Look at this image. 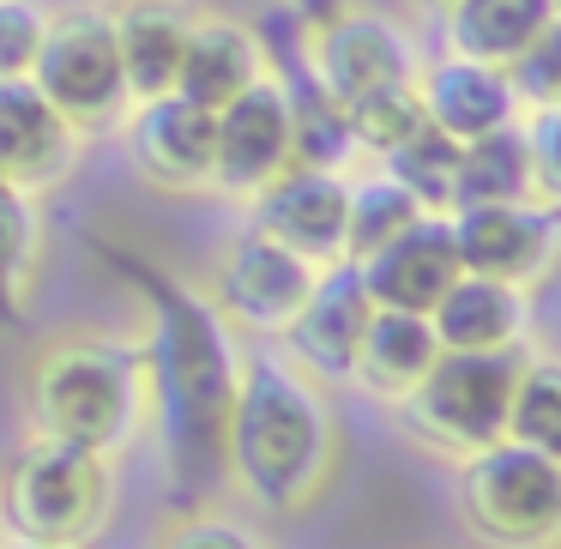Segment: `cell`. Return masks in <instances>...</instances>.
Wrapping results in <instances>:
<instances>
[{"label": "cell", "instance_id": "obj_22", "mask_svg": "<svg viewBox=\"0 0 561 549\" xmlns=\"http://www.w3.org/2000/svg\"><path fill=\"white\" fill-rule=\"evenodd\" d=\"M549 0H447L440 31L453 55H471L489 67H513L549 25Z\"/></svg>", "mask_w": 561, "mask_h": 549}, {"label": "cell", "instance_id": "obj_34", "mask_svg": "<svg viewBox=\"0 0 561 549\" xmlns=\"http://www.w3.org/2000/svg\"><path fill=\"white\" fill-rule=\"evenodd\" d=\"M423 7H435V13H440V7H447V0H423Z\"/></svg>", "mask_w": 561, "mask_h": 549}, {"label": "cell", "instance_id": "obj_14", "mask_svg": "<svg viewBox=\"0 0 561 549\" xmlns=\"http://www.w3.org/2000/svg\"><path fill=\"white\" fill-rule=\"evenodd\" d=\"M368 320H375V296H368L356 260H332V266L314 272V290H308L302 314L290 320V332L278 344L314 380H351Z\"/></svg>", "mask_w": 561, "mask_h": 549}, {"label": "cell", "instance_id": "obj_27", "mask_svg": "<svg viewBox=\"0 0 561 549\" xmlns=\"http://www.w3.org/2000/svg\"><path fill=\"white\" fill-rule=\"evenodd\" d=\"M453 163H459V139H447L440 127H416L411 139L380 158V170L392 175L399 187H411L423 199V211H453Z\"/></svg>", "mask_w": 561, "mask_h": 549}, {"label": "cell", "instance_id": "obj_25", "mask_svg": "<svg viewBox=\"0 0 561 549\" xmlns=\"http://www.w3.org/2000/svg\"><path fill=\"white\" fill-rule=\"evenodd\" d=\"M416 218H428L423 199L411 187H399L387 170L356 175L351 182V206H344V260H368L375 248H387L392 236H404Z\"/></svg>", "mask_w": 561, "mask_h": 549}, {"label": "cell", "instance_id": "obj_8", "mask_svg": "<svg viewBox=\"0 0 561 549\" xmlns=\"http://www.w3.org/2000/svg\"><path fill=\"white\" fill-rule=\"evenodd\" d=\"M314 272L302 254H290L284 242H272L266 230H236L230 242L211 260V284L206 302L230 320L236 339L248 344H278L290 332V320L302 314L308 290H314Z\"/></svg>", "mask_w": 561, "mask_h": 549}, {"label": "cell", "instance_id": "obj_24", "mask_svg": "<svg viewBox=\"0 0 561 549\" xmlns=\"http://www.w3.org/2000/svg\"><path fill=\"white\" fill-rule=\"evenodd\" d=\"M37 266H43V211L37 194L0 182V327H19L37 290Z\"/></svg>", "mask_w": 561, "mask_h": 549}, {"label": "cell", "instance_id": "obj_15", "mask_svg": "<svg viewBox=\"0 0 561 549\" xmlns=\"http://www.w3.org/2000/svg\"><path fill=\"white\" fill-rule=\"evenodd\" d=\"M79 146L85 134L31 79H0V182L43 199L73 175Z\"/></svg>", "mask_w": 561, "mask_h": 549}, {"label": "cell", "instance_id": "obj_13", "mask_svg": "<svg viewBox=\"0 0 561 549\" xmlns=\"http://www.w3.org/2000/svg\"><path fill=\"white\" fill-rule=\"evenodd\" d=\"M254 230L302 254L308 266H332L344 260V206H351V175L344 170H314V163H290L272 187L254 199Z\"/></svg>", "mask_w": 561, "mask_h": 549}, {"label": "cell", "instance_id": "obj_12", "mask_svg": "<svg viewBox=\"0 0 561 549\" xmlns=\"http://www.w3.org/2000/svg\"><path fill=\"white\" fill-rule=\"evenodd\" d=\"M211 134H218V110L163 91V98H139L122 115V146L127 163L163 194H199L211 187Z\"/></svg>", "mask_w": 561, "mask_h": 549}, {"label": "cell", "instance_id": "obj_5", "mask_svg": "<svg viewBox=\"0 0 561 549\" xmlns=\"http://www.w3.org/2000/svg\"><path fill=\"white\" fill-rule=\"evenodd\" d=\"M459 519L483 549H561V459L501 435L495 447L465 453Z\"/></svg>", "mask_w": 561, "mask_h": 549}, {"label": "cell", "instance_id": "obj_19", "mask_svg": "<svg viewBox=\"0 0 561 549\" xmlns=\"http://www.w3.org/2000/svg\"><path fill=\"white\" fill-rule=\"evenodd\" d=\"M194 13L199 7H187V0H122V7H110L115 55H122V79H127V98L134 103L175 91Z\"/></svg>", "mask_w": 561, "mask_h": 549}, {"label": "cell", "instance_id": "obj_28", "mask_svg": "<svg viewBox=\"0 0 561 549\" xmlns=\"http://www.w3.org/2000/svg\"><path fill=\"white\" fill-rule=\"evenodd\" d=\"M344 122H351V146L356 151L387 158V151L399 146V139H411L428 115H423L416 85H392V91H375V98H356L351 110H344Z\"/></svg>", "mask_w": 561, "mask_h": 549}, {"label": "cell", "instance_id": "obj_33", "mask_svg": "<svg viewBox=\"0 0 561 549\" xmlns=\"http://www.w3.org/2000/svg\"><path fill=\"white\" fill-rule=\"evenodd\" d=\"M0 549H55V544H25V537H7V531H0Z\"/></svg>", "mask_w": 561, "mask_h": 549}, {"label": "cell", "instance_id": "obj_3", "mask_svg": "<svg viewBox=\"0 0 561 549\" xmlns=\"http://www.w3.org/2000/svg\"><path fill=\"white\" fill-rule=\"evenodd\" d=\"M25 411L31 435H55L122 459L151 428L146 351L127 339H98V332L43 344L25 375Z\"/></svg>", "mask_w": 561, "mask_h": 549}, {"label": "cell", "instance_id": "obj_6", "mask_svg": "<svg viewBox=\"0 0 561 549\" xmlns=\"http://www.w3.org/2000/svg\"><path fill=\"white\" fill-rule=\"evenodd\" d=\"M525 351H440V363L404 392L399 411L404 435L416 447L459 465L465 453H483L507 435V404L519 380Z\"/></svg>", "mask_w": 561, "mask_h": 549}, {"label": "cell", "instance_id": "obj_23", "mask_svg": "<svg viewBox=\"0 0 561 549\" xmlns=\"http://www.w3.org/2000/svg\"><path fill=\"white\" fill-rule=\"evenodd\" d=\"M489 199H537V170H531V146H525L519 122L459 146L453 206H489Z\"/></svg>", "mask_w": 561, "mask_h": 549}, {"label": "cell", "instance_id": "obj_35", "mask_svg": "<svg viewBox=\"0 0 561 549\" xmlns=\"http://www.w3.org/2000/svg\"><path fill=\"white\" fill-rule=\"evenodd\" d=\"M549 13H556V19H561V0H549Z\"/></svg>", "mask_w": 561, "mask_h": 549}, {"label": "cell", "instance_id": "obj_29", "mask_svg": "<svg viewBox=\"0 0 561 549\" xmlns=\"http://www.w3.org/2000/svg\"><path fill=\"white\" fill-rule=\"evenodd\" d=\"M43 31H49V13L37 0H0V79H31Z\"/></svg>", "mask_w": 561, "mask_h": 549}, {"label": "cell", "instance_id": "obj_20", "mask_svg": "<svg viewBox=\"0 0 561 549\" xmlns=\"http://www.w3.org/2000/svg\"><path fill=\"white\" fill-rule=\"evenodd\" d=\"M260 73H272L266 43H260L254 25L230 13H194V31H187L182 49V73H175V91L206 110H224L236 91H248Z\"/></svg>", "mask_w": 561, "mask_h": 549}, {"label": "cell", "instance_id": "obj_7", "mask_svg": "<svg viewBox=\"0 0 561 549\" xmlns=\"http://www.w3.org/2000/svg\"><path fill=\"white\" fill-rule=\"evenodd\" d=\"M31 85L79 127H110L127 115V79H122V55H115V31H110V7H67L49 13L43 49L31 61Z\"/></svg>", "mask_w": 561, "mask_h": 549}, {"label": "cell", "instance_id": "obj_9", "mask_svg": "<svg viewBox=\"0 0 561 549\" xmlns=\"http://www.w3.org/2000/svg\"><path fill=\"white\" fill-rule=\"evenodd\" d=\"M302 67L339 110H351L356 98H375L392 85H416V37L387 13L368 7H332L327 19L302 31Z\"/></svg>", "mask_w": 561, "mask_h": 549}, {"label": "cell", "instance_id": "obj_16", "mask_svg": "<svg viewBox=\"0 0 561 549\" xmlns=\"http://www.w3.org/2000/svg\"><path fill=\"white\" fill-rule=\"evenodd\" d=\"M375 308H404V314H428L447 296V284L459 278V242H453V218L428 211L404 236H392L387 248H375L368 260H356Z\"/></svg>", "mask_w": 561, "mask_h": 549}, {"label": "cell", "instance_id": "obj_10", "mask_svg": "<svg viewBox=\"0 0 561 549\" xmlns=\"http://www.w3.org/2000/svg\"><path fill=\"white\" fill-rule=\"evenodd\" d=\"M296 163V115L278 73H260L248 91H236L218 110L211 134V194L254 199Z\"/></svg>", "mask_w": 561, "mask_h": 549}, {"label": "cell", "instance_id": "obj_32", "mask_svg": "<svg viewBox=\"0 0 561 549\" xmlns=\"http://www.w3.org/2000/svg\"><path fill=\"white\" fill-rule=\"evenodd\" d=\"M525 127V146H531V170H537V199L561 206V103H543L531 110Z\"/></svg>", "mask_w": 561, "mask_h": 549}, {"label": "cell", "instance_id": "obj_30", "mask_svg": "<svg viewBox=\"0 0 561 549\" xmlns=\"http://www.w3.org/2000/svg\"><path fill=\"white\" fill-rule=\"evenodd\" d=\"M507 79H513V91H519V103H531V110L561 103V19H549L543 37L507 67Z\"/></svg>", "mask_w": 561, "mask_h": 549}, {"label": "cell", "instance_id": "obj_1", "mask_svg": "<svg viewBox=\"0 0 561 549\" xmlns=\"http://www.w3.org/2000/svg\"><path fill=\"white\" fill-rule=\"evenodd\" d=\"M122 266L151 308V339L139 351H146L151 423H158L170 495L194 501L211 477H224V428L242 387V339L182 278L139 266V260H122Z\"/></svg>", "mask_w": 561, "mask_h": 549}, {"label": "cell", "instance_id": "obj_11", "mask_svg": "<svg viewBox=\"0 0 561 549\" xmlns=\"http://www.w3.org/2000/svg\"><path fill=\"white\" fill-rule=\"evenodd\" d=\"M453 242L459 266L477 278H501L537 290L561 266V206L549 199H489V206H453Z\"/></svg>", "mask_w": 561, "mask_h": 549}, {"label": "cell", "instance_id": "obj_2", "mask_svg": "<svg viewBox=\"0 0 561 549\" xmlns=\"http://www.w3.org/2000/svg\"><path fill=\"white\" fill-rule=\"evenodd\" d=\"M339 411L327 380H314L284 344H248L242 387L224 428V477L260 513H308L339 471Z\"/></svg>", "mask_w": 561, "mask_h": 549}, {"label": "cell", "instance_id": "obj_21", "mask_svg": "<svg viewBox=\"0 0 561 549\" xmlns=\"http://www.w3.org/2000/svg\"><path fill=\"white\" fill-rule=\"evenodd\" d=\"M440 363V339L428 327V314H404V308H375L363 332V351H356L351 380L380 404H399L428 368Z\"/></svg>", "mask_w": 561, "mask_h": 549}, {"label": "cell", "instance_id": "obj_18", "mask_svg": "<svg viewBox=\"0 0 561 549\" xmlns=\"http://www.w3.org/2000/svg\"><path fill=\"white\" fill-rule=\"evenodd\" d=\"M440 351H525L531 332V290L501 278H477L459 272L435 308H428Z\"/></svg>", "mask_w": 561, "mask_h": 549}, {"label": "cell", "instance_id": "obj_17", "mask_svg": "<svg viewBox=\"0 0 561 549\" xmlns=\"http://www.w3.org/2000/svg\"><path fill=\"white\" fill-rule=\"evenodd\" d=\"M416 98H423V115L428 127H440L447 139H483L495 127H513L519 122V91H513L507 67H489V61H471V55H440V61L416 67Z\"/></svg>", "mask_w": 561, "mask_h": 549}, {"label": "cell", "instance_id": "obj_4", "mask_svg": "<svg viewBox=\"0 0 561 549\" xmlns=\"http://www.w3.org/2000/svg\"><path fill=\"white\" fill-rule=\"evenodd\" d=\"M115 519V459L55 435H31L0 471V531L25 544L91 549Z\"/></svg>", "mask_w": 561, "mask_h": 549}, {"label": "cell", "instance_id": "obj_26", "mask_svg": "<svg viewBox=\"0 0 561 549\" xmlns=\"http://www.w3.org/2000/svg\"><path fill=\"white\" fill-rule=\"evenodd\" d=\"M507 441L561 459V356L556 351H531L519 356V380H513V404H507Z\"/></svg>", "mask_w": 561, "mask_h": 549}, {"label": "cell", "instance_id": "obj_31", "mask_svg": "<svg viewBox=\"0 0 561 549\" xmlns=\"http://www.w3.org/2000/svg\"><path fill=\"white\" fill-rule=\"evenodd\" d=\"M158 549H266V544L230 513H187V519H175L163 531Z\"/></svg>", "mask_w": 561, "mask_h": 549}]
</instances>
